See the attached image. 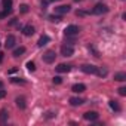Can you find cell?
I'll use <instances>...</instances> for the list:
<instances>
[{"instance_id": "6da1fadb", "label": "cell", "mask_w": 126, "mask_h": 126, "mask_svg": "<svg viewBox=\"0 0 126 126\" xmlns=\"http://www.w3.org/2000/svg\"><path fill=\"white\" fill-rule=\"evenodd\" d=\"M80 70H82L83 73H86V74H98L99 67L92 65V64H83V65L80 67Z\"/></svg>"}, {"instance_id": "7a4b0ae2", "label": "cell", "mask_w": 126, "mask_h": 126, "mask_svg": "<svg viewBox=\"0 0 126 126\" xmlns=\"http://www.w3.org/2000/svg\"><path fill=\"white\" fill-rule=\"evenodd\" d=\"M108 12V8H107V5H104V3H98V5H95V8L92 9V14H95V15H102V14H107Z\"/></svg>"}, {"instance_id": "3957f363", "label": "cell", "mask_w": 126, "mask_h": 126, "mask_svg": "<svg viewBox=\"0 0 126 126\" xmlns=\"http://www.w3.org/2000/svg\"><path fill=\"white\" fill-rule=\"evenodd\" d=\"M73 53H74L73 45H62L61 46V55L62 56H71Z\"/></svg>"}, {"instance_id": "277c9868", "label": "cell", "mask_w": 126, "mask_h": 126, "mask_svg": "<svg viewBox=\"0 0 126 126\" xmlns=\"http://www.w3.org/2000/svg\"><path fill=\"white\" fill-rule=\"evenodd\" d=\"M55 58H56L55 50H47V52L43 55V61L46 62V64H52V62H55Z\"/></svg>"}, {"instance_id": "5b68a950", "label": "cell", "mask_w": 126, "mask_h": 126, "mask_svg": "<svg viewBox=\"0 0 126 126\" xmlns=\"http://www.w3.org/2000/svg\"><path fill=\"white\" fill-rule=\"evenodd\" d=\"M15 43H16V39H15L14 34H9V36L6 37V40H5V46H6V49H12V47L15 46Z\"/></svg>"}, {"instance_id": "8992f818", "label": "cell", "mask_w": 126, "mask_h": 126, "mask_svg": "<svg viewBox=\"0 0 126 126\" xmlns=\"http://www.w3.org/2000/svg\"><path fill=\"white\" fill-rule=\"evenodd\" d=\"M71 11V8L68 6V5H61V6H56L55 8V12L58 14V15H64V14H68Z\"/></svg>"}, {"instance_id": "52a82bcc", "label": "cell", "mask_w": 126, "mask_h": 126, "mask_svg": "<svg viewBox=\"0 0 126 126\" xmlns=\"http://www.w3.org/2000/svg\"><path fill=\"white\" fill-rule=\"evenodd\" d=\"M83 117H85L86 120H89V122H95V120H98L99 114H98L96 111H86V113L83 114Z\"/></svg>"}, {"instance_id": "ba28073f", "label": "cell", "mask_w": 126, "mask_h": 126, "mask_svg": "<svg viewBox=\"0 0 126 126\" xmlns=\"http://www.w3.org/2000/svg\"><path fill=\"white\" fill-rule=\"evenodd\" d=\"M65 36H76L77 33H79V27L77 25H68V27H65Z\"/></svg>"}, {"instance_id": "9c48e42d", "label": "cell", "mask_w": 126, "mask_h": 126, "mask_svg": "<svg viewBox=\"0 0 126 126\" xmlns=\"http://www.w3.org/2000/svg\"><path fill=\"white\" fill-rule=\"evenodd\" d=\"M49 42H50V37H49L47 34H43V36L39 37V40H37V46H39V47H43V46H46Z\"/></svg>"}, {"instance_id": "30bf717a", "label": "cell", "mask_w": 126, "mask_h": 126, "mask_svg": "<svg viewBox=\"0 0 126 126\" xmlns=\"http://www.w3.org/2000/svg\"><path fill=\"white\" fill-rule=\"evenodd\" d=\"M55 70H56L58 73H68V71L71 70V65H68V64H58V65L55 67Z\"/></svg>"}, {"instance_id": "8fae6325", "label": "cell", "mask_w": 126, "mask_h": 126, "mask_svg": "<svg viewBox=\"0 0 126 126\" xmlns=\"http://www.w3.org/2000/svg\"><path fill=\"white\" fill-rule=\"evenodd\" d=\"M71 91H73L74 94H82V92H85V91H86V86H85L83 83H76V85H73Z\"/></svg>"}, {"instance_id": "7c38bea8", "label": "cell", "mask_w": 126, "mask_h": 126, "mask_svg": "<svg viewBox=\"0 0 126 126\" xmlns=\"http://www.w3.org/2000/svg\"><path fill=\"white\" fill-rule=\"evenodd\" d=\"M15 102H16V107L21 108V110H24V108L27 107V104H25V98H24V96H16Z\"/></svg>"}, {"instance_id": "4fadbf2b", "label": "cell", "mask_w": 126, "mask_h": 126, "mask_svg": "<svg viewBox=\"0 0 126 126\" xmlns=\"http://www.w3.org/2000/svg\"><path fill=\"white\" fill-rule=\"evenodd\" d=\"M85 101L82 99V98H77V96H73V98H70V105H73V107H79V105H82Z\"/></svg>"}, {"instance_id": "5bb4252c", "label": "cell", "mask_w": 126, "mask_h": 126, "mask_svg": "<svg viewBox=\"0 0 126 126\" xmlns=\"http://www.w3.org/2000/svg\"><path fill=\"white\" fill-rule=\"evenodd\" d=\"M22 33H24V36H33L34 34V27L33 25H25V27H22Z\"/></svg>"}, {"instance_id": "9a60e30c", "label": "cell", "mask_w": 126, "mask_h": 126, "mask_svg": "<svg viewBox=\"0 0 126 126\" xmlns=\"http://www.w3.org/2000/svg\"><path fill=\"white\" fill-rule=\"evenodd\" d=\"M6 122H8V110L2 108V110H0V123L5 125Z\"/></svg>"}, {"instance_id": "2e32d148", "label": "cell", "mask_w": 126, "mask_h": 126, "mask_svg": "<svg viewBox=\"0 0 126 126\" xmlns=\"http://www.w3.org/2000/svg\"><path fill=\"white\" fill-rule=\"evenodd\" d=\"M24 53H25V47H24V46H19V47H16V49L14 50L12 55H14L15 58H18V56H21V55H24Z\"/></svg>"}, {"instance_id": "e0dca14e", "label": "cell", "mask_w": 126, "mask_h": 126, "mask_svg": "<svg viewBox=\"0 0 126 126\" xmlns=\"http://www.w3.org/2000/svg\"><path fill=\"white\" fill-rule=\"evenodd\" d=\"M3 9L6 12H12V0H3Z\"/></svg>"}, {"instance_id": "ac0fdd59", "label": "cell", "mask_w": 126, "mask_h": 126, "mask_svg": "<svg viewBox=\"0 0 126 126\" xmlns=\"http://www.w3.org/2000/svg\"><path fill=\"white\" fill-rule=\"evenodd\" d=\"M114 80H116V82H125V80H126V74L122 73V71H120V73H116V74H114Z\"/></svg>"}, {"instance_id": "d6986e66", "label": "cell", "mask_w": 126, "mask_h": 126, "mask_svg": "<svg viewBox=\"0 0 126 126\" xmlns=\"http://www.w3.org/2000/svg\"><path fill=\"white\" fill-rule=\"evenodd\" d=\"M108 105H110L111 110H114V111H120V105L117 104V101H110Z\"/></svg>"}, {"instance_id": "ffe728a7", "label": "cell", "mask_w": 126, "mask_h": 126, "mask_svg": "<svg viewBox=\"0 0 126 126\" xmlns=\"http://www.w3.org/2000/svg\"><path fill=\"white\" fill-rule=\"evenodd\" d=\"M30 11V6L27 5V3H22V5H19V12L21 14H27Z\"/></svg>"}, {"instance_id": "44dd1931", "label": "cell", "mask_w": 126, "mask_h": 126, "mask_svg": "<svg viewBox=\"0 0 126 126\" xmlns=\"http://www.w3.org/2000/svg\"><path fill=\"white\" fill-rule=\"evenodd\" d=\"M11 82H12V83H19V85H24V83H25V80H24V79H19V77H12Z\"/></svg>"}, {"instance_id": "7402d4cb", "label": "cell", "mask_w": 126, "mask_h": 126, "mask_svg": "<svg viewBox=\"0 0 126 126\" xmlns=\"http://www.w3.org/2000/svg\"><path fill=\"white\" fill-rule=\"evenodd\" d=\"M27 68H28V71H34L36 70V64H34L33 61H28L27 62Z\"/></svg>"}, {"instance_id": "603a6c76", "label": "cell", "mask_w": 126, "mask_h": 126, "mask_svg": "<svg viewBox=\"0 0 126 126\" xmlns=\"http://www.w3.org/2000/svg\"><path fill=\"white\" fill-rule=\"evenodd\" d=\"M49 19H50L52 22H59V21H61V15H50Z\"/></svg>"}, {"instance_id": "cb8c5ba5", "label": "cell", "mask_w": 126, "mask_h": 126, "mask_svg": "<svg viewBox=\"0 0 126 126\" xmlns=\"http://www.w3.org/2000/svg\"><path fill=\"white\" fill-rule=\"evenodd\" d=\"M56 116V113H53V111H47L46 114H45V119H53Z\"/></svg>"}, {"instance_id": "d4e9b609", "label": "cell", "mask_w": 126, "mask_h": 126, "mask_svg": "<svg viewBox=\"0 0 126 126\" xmlns=\"http://www.w3.org/2000/svg\"><path fill=\"white\" fill-rule=\"evenodd\" d=\"M52 82H53L55 85H59V83H62V79H61L59 76H55V77L52 79Z\"/></svg>"}, {"instance_id": "484cf974", "label": "cell", "mask_w": 126, "mask_h": 126, "mask_svg": "<svg viewBox=\"0 0 126 126\" xmlns=\"http://www.w3.org/2000/svg\"><path fill=\"white\" fill-rule=\"evenodd\" d=\"M117 91H119V95H122V96H125V95H126V88H125V86L119 88Z\"/></svg>"}, {"instance_id": "4316f807", "label": "cell", "mask_w": 126, "mask_h": 126, "mask_svg": "<svg viewBox=\"0 0 126 126\" xmlns=\"http://www.w3.org/2000/svg\"><path fill=\"white\" fill-rule=\"evenodd\" d=\"M9 15V12H6V11H3V12H0V19H3V18H6Z\"/></svg>"}, {"instance_id": "83f0119b", "label": "cell", "mask_w": 126, "mask_h": 126, "mask_svg": "<svg viewBox=\"0 0 126 126\" xmlns=\"http://www.w3.org/2000/svg\"><path fill=\"white\" fill-rule=\"evenodd\" d=\"M5 96H6V91H3V88H2V89H0V99L5 98Z\"/></svg>"}, {"instance_id": "f1b7e54d", "label": "cell", "mask_w": 126, "mask_h": 126, "mask_svg": "<svg viewBox=\"0 0 126 126\" xmlns=\"http://www.w3.org/2000/svg\"><path fill=\"white\" fill-rule=\"evenodd\" d=\"M14 24H16V18H14V19L11 21V25H14Z\"/></svg>"}, {"instance_id": "f546056e", "label": "cell", "mask_w": 126, "mask_h": 126, "mask_svg": "<svg viewBox=\"0 0 126 126\" xmlns=\"http://www.w3.org/2000/svg\"><path fill=\"white\" fill-rule=\"evenodd\" d=\"M3 88V82H0V89H2Z\"/></svg>"}, {"instance_id": "4dcf8cb0", "label": "cell", "mask_w": 126, "mask_h": 126, "mask_svg": "<svg viewBox=\"0 0 126 126\" xmlns=\"http://www.w3.org/2000/svg\"><path fill=\"white\" fill-rule=\"evenodd\" d=\"M47 2H59V0H47Z\"/></svg>"}]
</instances>
